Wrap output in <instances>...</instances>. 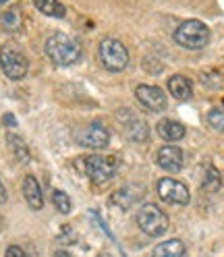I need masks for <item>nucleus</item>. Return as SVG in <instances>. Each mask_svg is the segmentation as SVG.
<instances>
[{
	"mask_svg": "<svg viewBox=\"0 0 224 257\" xmlns=\"http://www.w3.org/2000/svg\"><path fill=\"white\" fill-rule=\"evenodd\" d=\"M44 50H46V56L54 64H58V67H71V64L81 60V54H83L79 42L67 34H60V31L52 34L46 40Z\"/></svg>",
	"mask_w": 224,
	"mask_h": 257,
	"instance_id": "obj_1",
	"label": "nucleus"
},
{
	"mask_svg": "<svg viewBox=\"0 0 224 257\" xmlns=\"http://www.w3.org/2000/svg\"><path fill=\"white\" fill-rule=\"evenodd\" d=\"M174 42L187 50H201L210 42V27L197 19H187L174 29Z\"/></svg>",
	"mask_w": 224,
	"mask_h": 257,
	"instance_id": "obj_2",
	"label": "nucleus"
},
{
	"mask_svg": "<svg viewBox=\"0 0 224 257\" xmlns=\"http://www.w3.org/2000/svg\"><path fill=\"white\" fill-rule=\"evenodd\" d=\"M98 56H100V62L104 64V69L110 73H121L129 64V50L125 48L123 42L115 38H106L100 42Z\"/></svg>",
	"mask_w": 224,
	"mask_h": 257,
	"instance_id": "obj_3",
	"label": "nucleus"
},
{
	"mask_svg": "<svg viewBox=\"0 0 224 257\" xmlns=\"http://www.w3.org/2000/svg\"><path fill=\"white\" fill-rule=\"evenodd\" d=\"M168 216L154 203H143L137 210V226L148 236H162L168 230Z\"/></svg>",
	"mask_w": 224,
	"mask_h": 257,
	"instance_id": "obj_4",
	"label": "nucleus"
},
{
	"mask_svg": "<svg viewBox=\"0 0 224 257\" xmlns=\"http://www.w3.org/2000/svg\"><path fill=\"white\" fill-rule=\"evenodd\" d=\"M85 174L95 183V185H104L108 181L115 179L117 168H119V160L115 156H87L85 158Z\"/></svg>",
	"mask_w": 224,
	"mask_h": 257,
	"instance_id": "obj_5",
	"label": "nucleus"
},
{
	"mask_svg": "<svg viewBox=\"0 0 224 257\" xmlns=\"http://www.w3.org/2000/svg\"><path fill=\"white\" fill-rule=\"evenodd\" d=\"M0 67H3V73L9 79H13V81H19V79H23L27 75L29 62H27L25 54L19 50V48L7 44V46L0 48Z\"/></svg>",
	"mask_w": 224,
	"mask_h": 257,
	"instance_id": "obj_6",
	"label": "nucleus"
},
{
	"mask_svg": "<svg viewBox=\"0 0 224 257\" xmlns=\"http://www.w3.org/2000/svg\"><path fill=\"white\" fill-rule=\"evenodd\" d=\"M158 197L162 199L164 203H172V205H189L191 201V193L187 189L185 183L174 181V179H160L156 185Z\"/></svg>",
	"mask_w": 224,
	"mask_h": 257,
	"instance_id": "obj_7",
	"label": "nucleus"
},
{
	"mask_svg": "<svg viewBox=\"0 0 224 257\" xmlns=\"http://www.w3.org/2000/svg\"><path fill=\"white\" fill-rule=\"evenodd\" d=\"M79 143L89 150H106L110 143V133L102 122H91L79 133Z\"/></svg>",
	"mask_w": 224,
	"mask_h": 257,
	"instance_id": "obj_8",
	"label": "nucleus"
},
{
	"mask_svg": "<svg viewBox=\"0 0 224 257\" xmlns=\"http://www.w3.org/2000/svg\"><path fill=\"white\" fill-rule=\"evenodd\" d=\"M135 95H137V100L146 106L148 110H152V112L166 110V104H168L166 93L160 87H156V85H139L135 89Z\"/></svg>",
	"mask_w": 224,
	"mask_h": 257,
	"instance_id": "obj_9",
	"label": "nucleus"
},
{
	"mask_svg": "<svg viewBox=\"0 0 224 257\" xmlns=\"http://www.w3.org/2000/svg\"><path fill=\"white\" fill-rule=\"evenodd\" d=\"M156 162L158 166L166 170V172H179L185 164V158H183V150L177 148V146H164L158 150V156H156Z\"/></svg>",
	"mask_w": 224,
	"mask_h": 257,
	"instance_id": "obj_10",
	"label": "nucleus"
},
{
	"mask_svg": "<svg viewBox=\"0 0 224 257\" xmlns=\"http://www.w3.org/2000/svg\"><path fill=\"white\" fill-rule=\"evenodd\" d=\"M23 197L31 210L38 212L44 207V195H42V189H40V183H38L36 176L27 174L23 179Z\"/></svg>",
	"mask_w": 224,
	"mask_h": 257,
	"instance_id": "obj_11",
	"label": "nucleus"
},
{
	"mask_svg": "<svg viewBox=\"0 0 224 257\" xmlns=\"http://www.w3.org/2000/svg\"><path fill=\"white\" fill-rule=\"evenodd\" d=\"M168 91L179 102H187L193 98V85H191V81L185 75H172L168 79Z\"/></svg>",
	"mask_w": 224,
	"mask_h": 257,
	"instance_id": "obj_12",
	"label": "nucleus"
},
{
	"mask_svg": "<svg viewBox=\"0 0 224 257\" xmlns=\"http://www.w3.org/2000/svg\"><path fill=\"white\" fill-rule=\"evenodd\" d=\"M158 135L162 137L164 141H181L185 137V124L177 122V120H160L156 126Z\"/></svg>",
	"mask_w": 224,
	"mask_h": 257,
	"instance_id": "obj_13",
	"label": "nucleus"
},
{
	"mask_svg": "<svg viewBox=\"0 0 224 257\" xmlns=\"http://www.w3.org/2000/svg\"><path fill=\"white\" fill-rule=\"evenodd\" d=\"M152 257H185V245L179 238H170L164 243L156 245Z\"/></svg>",
	"mask_w": 224,
	"mask_h": 257,
	"instance_id": "obj_14",
	"label": "nucleus"
},
{
	"mask_svg": "<svg viewBox=\"0 0 224 257\" xmlns=\"http://www.w3.org/2000/svg\"><path fill=\"white\" fill-rule=\"evenodd\" d=\"M34 7L46 15V17H54V19H62L67 15L65 5H60L58 0H34Z\"/></svg>",
	"mask_w": 224,
	"mask_h": 257,
	"instance_id": "obj_15",
	"label": "nucleus"
},
{
	"mask_svg": "<svg viewBox=\"0 0 224 257\" xmlns=\"http://www.w3.org/2000/svg\"><path fill=\"white\" fill-rule=\"evenodd\" d=\"M7 141H9V148H11L13 156L17 158L21 164L29 162V148L25 146V141H23L19 135H9V137H7Z\"/></svg>",
	"mask_w": 224,
	"mask_h": 257,
	"instance_id": "obj_16",
	"label": "nucleus"
},
{
	"mask_svg": "<svg viewBox=\"0 0 224 257\" xmlns=\"http://www.w3.org/2000/svg\"><path fill=\"white\" fill-rule=\"evenodd\" d=\"M139 199V193H131V189H119L115 195L110 197L112 203H117L121 210H129V207Z\"/></svg>",
	"mask_w": 224,
	"mask_h": 257,
	"instance_id": "obj_17",
	"label": "nucleus"
},
{
	"mask_svg": "<svg viewBox=\"0 0 224 257\" xmlns=\"http://www.w3.org/2000/svg\"><path fill=\"white\" fill-rule=\"evenodd\" d=\"M0 23L7 31H17L23 23V17H21V11L15 7V9H9L3 13V17H0Z\"/></svg>",
	"mask_w": 224,
	"mask_h": 257,
	"instance_id": "obj_18",
	"label": "nucleus"
},
{
	"mask_svg": "<svg viewBox=\"0 0 224 257\" xmlns=\"http://www.w3.org/2000/svg\"><path fill=\"white\" fill-rule=\"evenodd\" d=\"M222 185V176L214 166H205L203 170V179H201V187L205 191H218Z\"/></svg>",
	"mask_w": 224,
	"mask_h": 257,
	"instance_id": "obj_19",
	"label": "nucleus"
},
{
	"mask_svg": "<svg viewBox=\"0 0 224 257\" xmlns=\"http://www.w3.org/2000/svg\"><path fill=\"white\" fill-rule=\"evenodd\" d=\"M129 137L133 139V141H137V143H141V141H148V135H150V131H148V124H143L141 120H133L131 124H129Z\"/></svg>",
	"mask_w": 224,
	"mask_h": 257,
	"instance_id": "obj_20",
	"label": "nucleus"
},
{
	"mask_svg": "<svg viewBox=\"0 0 224 257\" xmlns=\"http://www.w3.org/2000/svg\"><path fill=\"white\" fill-rule=\"evenodd\" d=\"M52 203H54V207H56L60 214H69L71 207H73L71 197L67 195L65 191H54V193H52Z\"/></svg>",
	"mask_w": 224,
	"mask_h": 257,
	"instance_id": "obj_21",
	"label": "nucleus"
},
{
	"mask_svg": "<svg viewBox=\"0 0 224 257\" xmlns=\"http://www.w3.org/2000/svg\"><path fill=\"white\" fill-rule=\"evenodd\" d=\"M207 122H210L212 128H216V131H224V106L212 108L210 114H207Z\"/></svg>",
	"mask_w": 224,
	"mask_h": 257,
	"instance_id": "obj_22",
	"label": "nucleus"
},
{
	"mask_svg": "<svg viewBox=\"0 0 224 257\" xmlns=\"http://www.w3.org/2000/svg\"><path fill=\"white\" fill-rule=\"evenodd\" d=\"M5 257H27V255H25V251H23L21 247L11 245V247L7 249V255H5Z\"/></svg>",
	"mask_w": 224,
	"mask_h": 257,
	"instance_id": "obj_23",
	"label": "nucleus"
},
{
	"mask_svg": "<svg viewBox=\"0 0 224 257\" xmlns=\"http://www.w3.org/2000/svg\"><path fill=\"white\" fill-rule=\"evenodd\" d=\"M3 122H5V126H17V118H15L13 114H5Z\"/></svg>",
	"mask_w": 224,
	"mask_h": 257,
	"instance_id": "obj_24",
	"label": "nucleus"
},
{
	"mask_svg": "<svg viewBox=\"0 0 224 257\" xmlns=\"http://www.w3.org/2000/svg\"><path fill=\"white\" fill-rule=\"evenodd\" d=\"M7 201V189L3 185V181H0V203H5Z\"/></svg>",
	"mask_w": 224,
	"mask_h": 257,
	"instance_id": "obj_25",
	"label": "nucleus"
},
{
	"mask_svg": "<svg viewBox=\"0 0 224 257\" xmlns=\"http://www.w3.org/2000/svg\"><path fill=\"white\" fill-rule=\"evenodd\" d=\"M54 257H71V255H69L67 251H56V253H54Z\"/></svg>",
	"mask_w": 224,
	"mask_h": 257,
	"instance_id": "obj_26",
	"label": "nucleus"
},
{
	"mask_svg": "<svg viewBox=\"0 0 224 257\" xmlns=\"http://www.w3.org/2000/svg\"><path fill=\"white\" fill-rule=\"evenodd\" d=\"M98 257H110V255H108V253H102V255H98Z\"/></svg>",
	"mask_w": 224,
	"mask_h": 257,
	"instance_id": "obj_27",
	"label": "nucleus"
},
{
	"mask_svg": "<svg viewBox=\"0 0 224 257\" xmlns=\"http://www.w3.org/2000/svg\"><path fill=\"white\" fill-rule=\"evenodd\" d=\"M5 3H9V0H0V5H5Z\"/></svg>",
	"mask_w": 224,
	"mask_h": 257,
	"instance_id": "obj_28",
	"label": "nucleus"
}]
</instances>
